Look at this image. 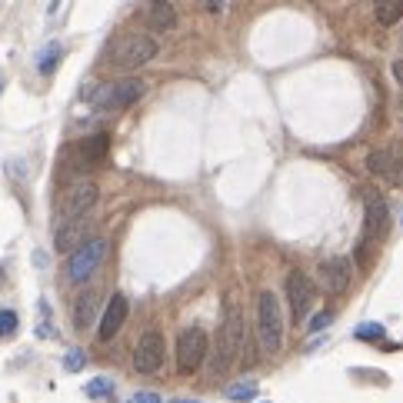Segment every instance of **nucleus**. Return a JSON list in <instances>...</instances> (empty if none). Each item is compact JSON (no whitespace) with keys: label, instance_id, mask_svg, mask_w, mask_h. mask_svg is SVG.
Returning <instances> with one entry per match:
<instances>
[{"label":"nucleus","instance_id":"obj_5","mask_svg":"<svg viewBox=\"0 0 403 403\" xmlns=\"http://www.w3.org/2000/svg\"><path fill=\"white\" fill-rule=\"evenodd\" d=\"M147 90V83L144 80H117V83H107V87H100L97 94H90V104H94L97 110H124V107H130L134 100H140Z\"/></svg>","mask_w":403,"mask_h":403},{"label":"nucleus","instance_id":"obj_8","mask_svg":"<svg viewBox=\"0 0 403 403\" xmlns=\"http://www.w3.org/2000/svg\"><path fill=\"white\" fill-rule=\"evenodd\" d=\"M204 360H207V333L200 326L180 330V337H177V366L184 373H193L197 366H204Z\"/></svg>","mask_w":403,"mask_h":403},{"label":"nucleus","instance_id":"obj_24","mask_svg":"<svg viewBox=\"0 0 403 403\" xmlns=\"http://www.w3.org/2000/svg\"><path fill=\"white\" fill-rule=\"evenodd\" d=\"M17 330V313L14 310H0V337H10Z\"/></svg>","mask_w":403,"mask_h":403},{"label":"nucleus","instance_id":"obj_14","mask_svg":"<svg viewBox=\"0 0 403 403\" xmlns=\"http://www.w3.org/2000/svg\"><path fill=\"white\" fill-rule=\"evenodd\" d=\"M124 320H127V300H124L120 293H114L110 304H107V310H104V317H100L97 337H100V340H114V333L124 326Z\"/></svg>","mask_w":403,"mask_h":403},{"label":"nucleus","instance_id":"obj_9","mask_svg":"<svg viewBox=\"0 0 403 403\" xmlns=\"http://www.w3.org/2000/svg\"><path fill=\"white\" fill-rule=\"evenodd\" d=\"M97 204V184L94 180H77L70 184L63 200H60V224L67 220H77V217H87V210Z\"/></svg>","mask_w":403,"mask_h":403},{"label":"nucleus","instance_id":"obj_27","mask_svg":"<svg viewBox=\"0 0 403 403\" xmlns=\"http://www.w3.org/2000/svg\"><path fill=\"white\" fill-rule=\"evenodd\" d=\"M224 3H227V0H207V10H210V14H220Z\"/></svg>","mask_w":403,"mask_h":403},{"label":"nucleus","instance_id":"obj_4","mask_svg":"<svg viewBox=\"0 0 403 403\" xmlns=\"http://www.w3.org/2000/svg\"><path fill=\"white\" fill-rule=\"evenodd\" d=\"M104 257H107V240H87V244H80L74 253H70V260H67V280L70 284H83V280H90L100 264H104Z\"/></svg>","mask_w":403,"mask_h":403},{"label":"nucleus","instance_id":"obj_7","mask_svg":"<svg viewBox=\"0 0 403 403\" xmlns=\"http://www.w3.org/2000/svg\"><path fill=\"white\" fill-rule=\"evenodd\" d=\"M366 170L390 187H403V144H390L366 157Z\"/></svg>","mask_w":403,"mask_h":403},{"label":"nucleus","instance_id":"obj_21","mask_svg":"<svg viewBox=\"0 0 403 403\" xmlns=\"http://www.w3.org/2000/svg\"><path fill=\"white\" fill-rule=\"evenodd\" d=\"M224 397H227L230 403H250L253 397H257V384H247V380H244V384H233V386L224 390Z\"/></svg>","mask_w":403,"mask_h":403},{"label":"nucleus","instance_id":"obj_25","mask_svg":"<svg viewBox=\"0 0 403 403\" xmlns=\"http://www.w3.org/2000/svg\"><path fill=\"white\" fill-rule=\"evenodd\" d=\"M333 324V313H317V317H310L307 320V330H313V333H320L324 326Z\"/></svg>","mask_w":403,"mask_h":403},{"label":"nucleus","instance_id":"obj_10","mask_svg":"<svg viewBox=\"0 0 403 403\" xmlns=\"http://www.w3.org/2000/svg\"><path fill=\"white\" fill-rule=\"evenodd\" d=\"M320 287H324L326 297H344L350 284H353V267L346 257H330V260H320Z\"/></svg>","mask_w":403,"mask_h":403},{"label":"nucleus","instance_id":"obj_1","mask_svg":"<svg viewBox=\"0 0 403 403\" xmlns=\"http://www.w3.org/2000/svg\"><path fill=\"white\" fill-rule=\"evenodd\" d=\"M244 337H247L244 310H240V304H227L224 324H220V333H217V364H213V373L230 370V364L240 357V350H244Z\"/></svg>","mask_w":403,"mask_h":403},{"label":"nucleus","instance_id":"obj_6","mask_svg":"<svg viewBox=\"0 0 403 403\" xmlns=\"http://www.w3.org/2000/svg\"><path fill=\"white\" fill-rule=\"evenodd\" d=\"M154 54H157V40L154 37L130 34V37H124L114 50H110V63L120 67V70H137V67H144L147 60H154Z\"/></svg>","mask_w":403,"mask_h":403},{"label":"nucleus","instance_id":"obj_18","mask_svg":"<svg viewBox=\"0 0 403 403\" xmlns=\"http://www.w3.org/2000/svg\"><path fill=\"white\" fill-rule=\"evenodd\" d=\"M373 14H377V20L384 27H393L403 17V0H377L373 3Z\"/></svg>","mask_w":403,"mask_h":403},{"label":"nucleus","instance_id":"obj_16","mask_svg":"<svg viewBox=\"0 0 403 403\" xmlns=\"http://www.w3.org/2000/svg\"><path fill=\"white\" fill-rule=\"evenodd\" d=\"M107 147H110L107 134H97V137H90V140H80L77 144V160L83 164V167H90V164H97L100 157L107 154Z\"/></svg>","mask_w":403,"mask_h":403},{"label":"nucleus","instance_id":"obj_23","mask_svg":"<svg viewBox=\"0 0 403 403\" xmlns=\"http://www.w3.org/2000/svg\"><path fill=\"white\" fill-rule=\"evenodd\" d=\"M83 364H87L83 350H67V357H63V370H67V373H77V370H83Z\"/></svg>","mask_w":403,"mask_h":403},{"label":"nucleus","instance_id":"obj_12","mask_svg":"<svg viewBox=\"0 0 403 403\" xmlns=\"http://www.w3.org/2000/svg\"><path fill=\"white\" fill-rule=\"evenodd\" d=\"M160 364H164V337H160L157 330H150V333H144L140 344H137L134 366L140 373H154V370H160Z\"/></svg>","mask_w":403,"mask_h":403},{"label":"nucleus","instance_id":"obj_22","mask_svg":"<svg viewBox=\"0 0 403 403\" xmlns=\"http://www.w3.org/2000/svg\"><path fill=\"white\" fill-rule=\"evenodd\" d=\"M384 324H360L357 330H353V337L357 340H384Z\"/></svg>","mask_w":403,"mask_h":403},{"label":"nucleus","instance_id":"obj_28","mask_svg":"<svg viewBox=\"0 0 403 403\" xmlns=\"http://www.w3.org/2000/svg\"><path fill=\"white\" fill-rule=\"evenodd\" d=\"M393 77L403 83V60H397V63H393Z\"/></svg>","mask_w":403,"mask_h":403},{"label":"nucleus","instance_id":"obj_13","mask_svg":"<svg viewBox=\"0 0 403 403\" xmlns=\"http://www.w3.org/2000/svg\"><path fill=\"white\" fill-rule=\"evenodd\" d=\"M90 240V224H87V217H77V220H67V224H60L57 230V250L60 253H74L80 244H87Z\"/></svg>","mask_w":403,"mask_h":403},{"label":"nucleus","instance_id":"obj_15","mask_svg":"<svg viewBox=\"0 0 403 403\" xmlns=\"http://www.w3.org/2000/svg\"><path fill=\"white\" fill-rule=\"evenodd\" d=\"M144 17L150 20V27H157V30H170L177 23V14H173V7L167 0H147L144 3Z\"/></svg>","mask_w":403,"mask_h":403},{"label":"nucleus","instance_id":"obj_29","mask_svg":"<svg viewBox=\"0 0 403 403\" xmlns=\"http://www.w3.org/2000/svg\"><path fill=\"white\" fill-rule=\"evenodd\" d=\"M170 403H200V400H170Z\"/></svg>","mask_w":403,"mask_h":403},{"label":"nucleus","instance_id":"obj_17","mask_svg":"<svg viewBox=\"0 0 403 403\" xmlns=\"http://www.w3.org/2000/svg\"><path fill=\"white\" fill-rule=\"evenodd\" d=\"M94 317H97V293H83L77 304H74V324L80 330H87V326L94 324Z\"/></svg>","mask_w":403,"mask_h":403},{"label":"nucleus","instance_id":"obj_26","mask_svg":"<svg viewBox=\"0 0 403 403\" xmlns=\"http://www.w3.org/2000/svg\"><path fill=\"white\" fill-rule=\"evenodd\" d=\"M134 403H164V400L157 397L154 390H140V393H137V397H134Z\"/></svg>","mask_w":403,"mask_h":403},{"label":"nucleus","instance_id":"obj_11","mask_svg":"<svg viewBox=\"0 0 403 403\" xmlns=\"http://www.w3.org/2000/svg\"><path fill=\"white\" fill-rule=\"evenodd\" d=\"M313 297H317L313 280L304 277L300 270H293V273L287 277V300H290V307H293V320H297V324H304V317H310Z\"/></svg>","mask_w":403,"mask_h":403},{"label":"nucleus","instance_id":"obj_19","mask_svg":"<svg viewBox=\"0 0 403 403\" xmlns=\"http://www.w3.org/2000/svg\"><path fill=\"white\" fill-rule=\"evenodd\" d=\"M60 57H63V47H60L57 40H54V43H47V47L40 50V57H37V70L40 74H54V67L60 63Z\"/></svg>","mask_w":403,"mask_h":403},{"label":"nucleus","instance_id":"obj_3","mask_svg":"<svg viewBox=\"0 0 403 403\" xmlns=\"http://www.w3.org/2000/svg\"><path fill=\"white\" fill-rule=\"evenodd\" d=\"M257 333H260V346L264 353H277L284 344V324H280V304L277 293L264 290L257 300Z\"/></svg>","mask_w":403,"mask_h":403},{"label":"nucleus","instance_id":"obj_2","mask_svg":"<svg viewBox=\"0 0 403 403\" xmlns=\"http://www.w3.org/2000/svg\"><path fill=\"white\" fill-rule=\"evenodd\" d=\"M386 240V207L380 197H366V217H364V237H360V244H357V260L370 267L373 264V253L377 247H384Z\"/></svg>","mask_w":403,"mask_h":403},{"label":"nucleus","instance_id":"obj_20","mask_svg":"<svg viewBox=\"0 0 403 403\" xmlns=\"http://www.w3.org/2000/svg\"><path fill=\"white\" fill-rule=\"evenodd\" d=\"M83 393H87L90 400H110V397H114V380H110V377H94L90 384L83 386Z\"/></svg>","mask_w":403,"mask_h":403}]
</instances>
